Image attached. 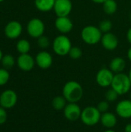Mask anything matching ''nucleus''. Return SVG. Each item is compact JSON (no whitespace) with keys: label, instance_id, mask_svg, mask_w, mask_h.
<instances>
[{"label":"nucleus","instance_id":"19","mask_svg":"<svg viewBox=\"0 0 131 132\" xmlns=\"http://www.w3.org/2000/svg\"><path fill=\"white\" fill-rule=\"evenodd\" d=\"M56 0H35V6L40 12H49L53 10Z\"/></svg>","mask_w":131,"mask_h":132},{"label":"nucleus","instance_id":"27","mask_svg":"<svg viewBox=\"0 0 131 132\" xmlns=\"http://www.w3.org/2000/svg\"><path fill=\"white\" fill-rule=\"evenodd\" d=\"M10 78V74L8 70L5 68H0V86L5 85Z\"/></svg>","mask_w":131,"mask_h":132},{"label":"nucleus","instance_id":"22","mask_svg":"<svg viewBox=\"0 0 131 132\" xmlns=\"http://www.w3.org/2000/svg\"><path fill=\"white\" fill-rule=\"evenodd\" d=\"M31 49V45L29 40L25 39H19L16 43V50L20 54L29 53Z\"/></svg>","mask_w":131,"mask_h":132},{"label":"nucleus","instance_id":"35","mask_svg":"<svg viewBox=\"0 0 131 132\" xmlns=\"http://www.w3.org/2000/svg\"><path fill=\"white\" fill-rule=\"evenodd\" d=\"M103 132H116L113 129H107L106 131H104Z\"/></svg>","mask_w":131,"mask_h":132},{"label":"nucleus","instance_id":"6","mask_svg":"<svg viewBox=\"0 0 131 132\" xmlns=\"http://www.w3.org/2000/svg\"><path fill=\"white\" fill-rule=\"evenodd\" d=\"M26 30L28 34L35 39L42 36L45 32V24L39 18H33L30 19L27 24Z\"/></svg>","mask_w":131,"mask_h":132},{"label":"nucleus","instance_id":"12","mask_svg":"<svg viewBox=\"0 0 131 132\" xmlns=\"http://www.w3.org/2000/svg\"><path fill=\"white\" fill-rule=\"evenodd\" d=\"M100 43L105 50L108 51H113L119 45V39L115 34L110 32L103 34Z\"/></svg>","mask_w":131,"mask_h":132},{"label":"nucleus","instance_id":"23","mask_svg":"<svg viewBox=\"0 0 131 132\" xmlns=\"http://www.w3.org/2000/svg\"><path fill=\"white\" fill-rule=\"evenodd\" d=\"M1 63L2 65L3 68H5L6 70H9V69H12L15 66V60L12 55L5 54V55H3L2 59L1 60Z\"/></svg>","mask_w":131,"mask_h":132},{"label":"nucleus","instance_id":"21","mask_svg":"<svg viewBox=\"0 0 131 132\" xmlns=\"http://www.w3.org/2000/svg\"><path fill=\"white\" fill-rule=\"evenodd\" d=\"M67 104V101L63 96H56L52 101V107L56 111H63Z\"/></svg>","mask_w":131,"mask_h":132},{"label":"nucleus","instance_id":"13","mask_svg":"<svg viewBox=\"0 0 131 132\" xmlns=\"http://www.w3.org/2000/svg\"><path fill=\"white\" fill-rule=\"evenodd\" d=\"M35 60H36V64L42 70L49 69L53 65V59L52 55L46 50L39 52L36 56Z\"/></svg>","mask_w":131,"mask_h":132},{"label":"nucleus","instance_id":"31","mask_svg":"<svg viewBox=\"0 0 131 132\" xmlns=\"http://www.w3.org/2000/svg\"><path fill=\"white\" fill-rule=\"evenodd\" d=\"M127 41L129 42V43L131 45V27L127 30Z\"/></svg>","mask_w":131,"mask_h":132},{"label":"nucleus","instance_id":"14","mask_svg":"<svg viewBox=\"0 0 131 132\" xmlns=\"http://www.w3.org/2000/svg\"><path fill=\"white\" fill-rule=\"evenodd\" d=\"M17 65L19 68L22 71H30L32 70L36 64L35 59L29 53L25 54H20L17 59Z\"/></svg>","mask_w":131,"mask_h":132},{"label":"nucleus","instance_id":"18","mask_svg":"<svg viewBox=\"0 0 131 132\" xmlns=\"http://www.w3.org/2000/svg\"><path fill=\"white\" fill-rule=\"evenodd\" d=\"M109 68L114 74L124 73V70L126 68V61L120 56L114 57L111 60Z\"/></svg>","mask_w":131,"mask_h":132},{"label":"nucleus","instance_id":"32","mask_svg":"<svg viewBox=\"0 0 131 132\" xmlns=\"http://www.w3.org/2000/svg\"><path fill=\"white\" fill-rule=\"evenodd\" d=\"M124 131L125 132H131V123H128L126 125L124 128Z\"/></svg>","mask_w":131,"mask_h":132},{"label":"nucleus","instance_id":"40","mask_svg":"<svg viewBox=\"0 0 131 132\" xmlns=\"http://www.w3.org/2000/svg\"><path fill=\"white\" fill-rule=\"evenodd\" d=\"M130 19L131 20V13H130Z\"/></svg>","mask_w":131,"mask_h":132},{"label":"nucleus","instance_id":"16","mask_svg":"<svg viewBox=\"0 0 131 132\" xmlns=\"http://www.w3.org/2000/svg\"><path fill=\"white\" fill-rule=\"evenodd\" d=\"M116 114L121 118H131V100L125 99L119 101L116 106Z\"/></svg>","mask_w":131,"mask_h":132},{"label":"nucleus","instance_id":"39","mask_svg":"<svg viewBox=\"0 0 131 132\" xmlns=\"http://www.w3.org/2000/svg\"><path fill=\"white\" fill-rule=\"evenodd\" d=\"M5 0H0V2H4Z\"/></svg>","mask_w":131,"mask_h":132},{"label":"nucleus","instance_id":"24","mask_svg":"<svg viewBox=\"0 0 131 132\" xmlns=\"http://www.w3.org/2000/svg\"><path fill=\"white\" fill-rule=\"evenodd\" d=\"M98 28L100 29V30L102 32L103 34L110 32L113 28V23L109 19H103L99 23Z\"/></svg>","mask_w":131,"mask_h":132},{"label":"nucleus","instance_id":"1","mask_svg":"<svg viewBox=\"0 0 131 132\" xmlns=\"http://www.w3.org/2000/svg\"><path fill=\"white\" fill-rule=\"evenodd\" d=\"M63 96L68 103H77L83 96V89L82 85L75 80L66 82L63 87Z\"/></svg>","mask_w":131,"mask_h":132},{"label":"nucleus","instance_id":"33","mask_svg":"<svg viewBox=\"0 0 131 132\" xmlns=\"http://www.w3.org/2000/svg\"><path fill=\"white\" fill-rule=\"evenodd\" d=\"M91 1L97 4H103L107 0H91Z\"/></svg>","mask_w":131,"mask_h":132},{"label":"nucleus","instance_id":"38","mask_svg":"<svg viewBox=\"0 0 131 132\" xmlns=\"http://www.w3.org/2000/svg\"><path fill=\"white\" fill-rule=\"evenodd\" d=\"M130 99L131 100V91H130Z\"/></svg>","mask_w":131,"mask_h":132},{"label":"nucleus","instance_id":"29","mask_svg":"<svg viewBox=\"0 0 131 132\" xmlns=\"http://www.w3.org/2000/svg\"><path fill=\"white\" fill-rule=\"evenodd\" d=\"M97 109L99 110V111L103 114V113H105V112H107L109 111V108H110V104L107 101H101L100 102L98 103L97 106Z\"/></svg>","mask_w":131,"mask_h":132},{"label":"nucleus","instance_id":"26","mask_svg":"<svg viewBox=\"0 0 131 132\" xmlns=\"http://www.w3.org/2000/svg\"><path fill=\"white\" fill-rule=\"evenodd\" d=\"M120 95L118 94V93L114 90L113 88H110L109 90H107V92L105 93V98L106 101H107L109 103L110 102H114L118 99V97Z\"/></svg>","mask_w":131,"mask_h":132},{"label":"nucleus","instance_id":"4","mask_svg":"<svg viewBox=\"0 0 131 132\" xmlns=\"http://www.w3.org/2000/svg\"><path fill=\"white\" fill-rule=\"evenodd\" d=\"M72 43L69 38L64 34L57 36L52 43V47L54 53L59 56H65L69 54L72 48Z\"/></svg>","mask_w":131,"mask_h":132},{"label":"nucleus","instance_id":"3","mask_svg":"<svg viewBox=\"0 0 131 132\" xmlns=\"http://www.w3.org/2000/svg\"><path fill=\"white\" fill-rule=\"evenodd\" d=\"M110 87L114 90H116L120 96L124 95L130 92L131 89V82L128 74L124 73L114 74V77Z\"/></svg>","mask_w":131,"mask_h":132},{"label":"nucleus","instance_id":"15","mask_svg":"<svg viewBox=\"0 0 131 132\" xmlns=\"http://www.w3.org/2000/svg\"><path fill=\"white\" fill-rule=\"evenodd\" d=\"M55 27L61 34L66 35L72 31L73 23L69 16L57 17L55 20Z\"/></svg>","mask_w":131,"mask_h":132},{"label":"nucleus","instance_id":"10","mask_svg":"<svg viewBox=\"0 0 131 132\" xmlns=\"http://www.w3.org/2000/svg\"><path fill=\"white\" fill-rule=\"evenodd\" d=\"M73 9V3L70 0H56L53 11L57 17L69 16Z\"/></svg>","mask_w":131,"mask_h":132},{"label":"nucleus","instance_id":"25","mask_svg":"<svg viewBox=\"0 0 131 132\" xmlns=\"http://www.w3.org/2000/svg\"><path fill=\"white\" fill-rule=\"evenodd\" d=\"M68 55L73 60H78V59L81 58V56L83 55V51H82L81 48L79 46H72Z\"/></svg>","mask_w":131,"mask_h":132},{"label":"nucleus","instance_id":"17","mask_svg":"<svg viewBox=\"0 0 131 132\" xmlns=\"http://www.w3.org/2000/svg\"><path fill=\"white\" fill-rule=\"evenodd\" d=\"M101 125L107 129H113L117 124V115L112 112H105L101 114L100 118Z\"/></svg>","mask_w":131,"mask_h":132},{"label":"nucleus","instance_id":"30","mask_svg":"<svg viewBox=\"0 0 131 132\" xmlns=\"http://www.w3.org/2000/svg\"><path fill=\"white\" fill-rule=\"evenodd\" d=\"M7 121V112L6 109L0 106V125H3Z\"/></svg>","mask_w":131,"mask_h":132},{"label":"nucleus","instance_id":"9","mask_svg":"<svg viewBox=\"0 0 131 132\" xmlns=\"http://www.w3.org/2000/svg\"><path fill=\"white\" fill-rule=\"evenodd\" d=\"M82 110L77 103H68L63 109L65 118L71 122H74L80 119Z\"/></svg>","mask_w":131,"mask_h":132},{"label":"nucleus","instance_id":"28","mask_svg":"<svg viewBox=\"0 0 131 132\" xmlns=\"http://www.w3.org/2000/svg\"><path fill=\"white\" fill-rule=\"evenodd\" d=\"M37 44L39 48L42 50H46L50 46V41H49V39L46 36L42 35V36L37 39Z\"/></svg>","mask_w":131,"mask_h":132},{"label":"nucleus","instance_id":"2","mask_svg":"<svg viewBox=\"0 0 131 132\" xmlns=\"http://www.w3.org/2000/svg\"><path fill=\"white\" fill-rule=\"evenodd\" d=\"M103 33L98 28V26H94L89 25L85 26L81 31V38L83 41L90 46L97 45L101 40Z\"/></svg>","mask_w":131,"mask_h":132},{"label":"nucleus","instance_id":"8","mask_svg":"<svg viewBox=\"0 0 131 132\" xmlns=\"http://www.w3.org/2000/svg\"><path fill=\"white\" fill-rule=\"evenodd\" d=\"M18 101L17 94L13 90H5L0 94V106L5 109H11Z\"/></svg>","mask_w":131,"mask_h":132},{"label":"nucleus","instance_id":"20","mask_svg":"<svg viewBox=\"0 0 131 132\" xmlns=\"http://www.w3.org/2000/svg\"><path fill=\"white\" fill-rule=\"evenodd\" d=\"M117 9H118V5L115 0H107L103 4V12L108 15H112L115 14L117 11Z\"/></svg>","mask_w":131,"mask_h":132},{"label":"nucleus","instance_id":"37","mask_svg":"<svg viewBox=\"0 0 131 132\" xmlns=\"http://www.w3.org/2000/svg\"><path fill=\"white\" fill-rule=\"evenodd\" d=\"M128 76H129V78H130V82H131V67H130V70H129Z\"/></svg>","mask_w":131,"mask_h":132},{"label":"nucleus","instance_id":"7","mask_svg":"<svg viewBox=\"0 0 131 132\" xmlns=\"http://www.w3.org/2000/svg\"><path fill=\"white\" fill-rule=\"evenodd\" d=\"M114 77V73L109 68L100 69L96 75V82L101 87H110Z\"/></svg>","mask_w":131,"mask_h":132},{"label":"nucleus","instance_id":"36","mask_svg":"<svg viewBox=\"0 0 131 132\" xmlns=\"http://www.w3.org/2000/svg\"><path fill=\"white\" fill-rule=\"evenodd\" d=\"M2 56H3V53H2V50H0V63H1V60H2Z\"/></svg>","mask_w":131,"mask_h":132},{"label":"nucleus","instance_id":"11","mask_svg":"<svg viewBox=\"0 0 131 132\" xmlns=\"http://www.w3.org/2000/svg\"><path fill=\"white\" fill-rule=\"evenodd\" d=\"M5 36L10 39H15L19 38L22 32V24L15 20L8 22L4 29Z\"/></svg>","mask_w":131,"mask_h":132},{"label":"nucleus","instance_id":"34","mask_svg":"<svg viewBox=\"0 0 131 132\" xmlns=\"http://www.w3.org/2000/svg\"><path fill=\"white\" fill-rule=\"evenodd\" d=\"M127 58H128V60H130L131 62V46L128 49V50H127Z\"/></svg>","mask_w":131,"mask_h":132},{"label":"nucleus","instance_id":"5","mask_svg":"<svg viewBox=\"0 0 131 132\" xmlns=\"http://www.w3.org/2000/svg\"><path fill=\"white\" fill-rule=\"evenodd\" d=\"M101 113L97 107L87 106L82 110L80 120L86 126L91 127L100 122Z\"/></svg>","mask_w":131,"mask_h":132}]
</instances>
